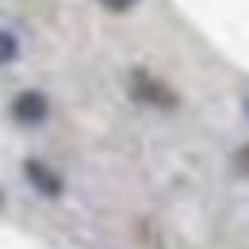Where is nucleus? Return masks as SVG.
Returning a JSON list of instances; mask_svg holds the SVG:
<instances>
[{
	"label": "nucleus",
	"mask_w": 249,
	"mask_h": 249,
	"mask_svg": "<svg viewBox=\"0 0 249 249\" xmlns=\"http://www.w3.org/2000/svg\"><path fill=\"white\" fill-rule=\"evenodd\" d=\"M12 115L19 123H42L46 119V96L42 92H19L12 104Z\"/></svg>",
	"instance_id": "obj_1"
},
{
	"label": "nucleus",
	"mask_w": 249,
	"mask_h": 249,
	"mask_svg": "<svg viewBox=\"0 0 249 249\" xmlns=\"http://www.w3.org/2000/svg\"><path fill=\"white\" fill-rule=\"evenodd\" d=\"M27 177H31V180L42 188V192H50V196H58V192H62L58 177H54V173H46V169H42L38 161H27Z\"/></svg>",
	"instance_id": "obj_2"
},
{
	"label": "nucleus",
	"mask_w": 249,
	"mask_h": 249,
	"mask_svg": "<svg viewBox=\"0 0 249 249\" xmlns=\"http://www.w3.org/2000/svg\"><path fill=\"white\" fill-rule=\"evenodd\" d=\"M16 54H19V42H16L8 31H0V62H12Z\"/></svg>",
	"instance_id": "obj_3"
},
{
	"label": "nucleus",
	"mask_w": 249,
	"mask_h": 249,
	"mask_svg": "<svg viewBox=\"0 0 249 249\" xmlns=\"http://www.w3.org/2000/svg\"><path fill=\"white\" fill-rule=\"evenodd\" d=\"M104 4H107V8H111V12H126V8H130V4H134V0H104Z\"/></svg>",
	"instance_id": "obj_4"
}]
</instances>
